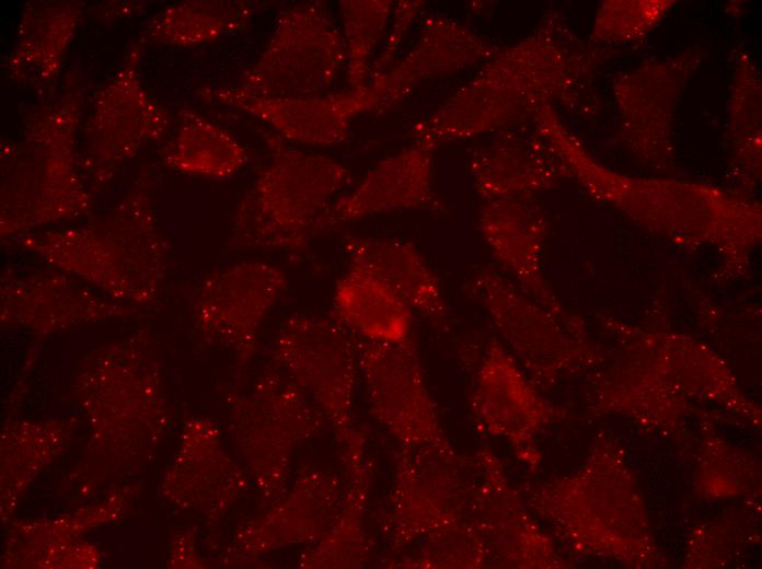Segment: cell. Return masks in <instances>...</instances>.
<instances>
[{"label": "cell", "instance_id": "obj_1", "mask_svg": "<svg viewBox=\"0 0 762 569\" xmlns=\"http://www.w3.org/2000/svg\"><path fill=\"white\" fill-rule=\"evenodd\" d=\"M150 179L143 169L109 211L85 224L44 228L8 240L113 300L153 302L166 277L169 245L158 225Z\"/></svg>", "mask_w": 762, "mask_h": 569}, {"label": "cell", "instance_id": "obj_2", "mask_svg": "<svg viewBox=\"0 0 762 569\" xmlns=\"http://www.w3.org/2000/svg\"><path fill=\"white\" fill-rule=\"evenodd\" d=\"M83 83L68 72L60 90L34 107L15 140L1 141L2 240L91 212L79 164Z\"/></svg>", "mask_w": 762, "mask_h": 569}, {"label": "cell", "instance_id": "obj_3", "mask_svg": "<svg viewBox=\"0 0 762 569\" xmlns=\"http://www.w3.org/2000/svg\"><path fill=\"white\" fill-rule=\"evenodd\" d=\"M263 137L270 162L242 197L229 245L298 255L332 227L333 199L350 173L337 160L288 146L276 132Z\"/></svg>", "mask_w": 762, "mask_h": 569}, {"label": "cell", "instance_id": "obj_4", "mask_svg": "<svg viewBox=\"0 0 762 569\" xmlns=\"http://www.w3.org/2000/svg\"><path fill=\"white\" fill-rule=\"evenodd\" d=\"M573 67L544 32L498 49L466 84L413 127L412 137L438 144L500 130L545 97L565 92Z\"/></svg>", "mask_w": 762, "mask_h": 569}, {"label": "cell", "instance_id": "obj_5", "mask_svg": "<svg viewBox=\"0 0 762 569\" xmlns=\"http://www.w3.org/2000/svg\"><path fill=\"white\" fill-rule=\"evenodd\" d=\"M453 448H400L382 516L389 546L401 551L424 544L429 555L474 532L469 521L473 483L463 478Z\"/></svg>", "mask_w": 762, "mask_h": 569}, {"label": "cell", "instance_id": "obj_6", "mask_svg": "<svg viewBox=\"0 0 762 569\" xmlns=\"http://www.w3.org/2000/svg\"><path fill=\"white\" fill-rule=\"evenodd\" d=\"M343 33L324 1L281 9L254 65L230 92L253 97L319 95L346 65Z\"/></svg>", "mask_w": 762, "mask_h": 569}, {"label": "cell", "instance_id": "obj_7", "mask_svg": "<svg viewBox=\"0 0 762 569\" xmlns=\"http://www.w3.org/2000/svg\"><path fill=\"white\" fill-rule=\"evenodd\" d=\"M272 361L321 409L340 450L363 437L353 420L359 374L357 336L333 315L286 317L274 341Z\"/></svg>", "mask_w": 762, "mask_h": 569}, {"label": "cell", "instance_id": "obj_8", "mask_svg": "<svg viewBox=\"0 0 762 569\" xmlns=\"http://www.w3.org/2000/svg\"><path fill=\"white\" fill-rule=\"evenodd\" d=\"M244 425V446L256 486L268 506L287 489L291 461L303 442L315 437L325 416L276 364L236 398Z\"/></svg>", "mask_w": 762, "mask_h": 569}, {"label": "cell", "instance_id": "obj_9", "mask_svg": "<svg viewBox=\"0 0 762 569\" xmlns=\"http://www.w3.org/2000/svg\"><path fill=\"white\" fill-rule=\"evenodd\" d=\"M142 45L138 39L129 47L114 77L95 95L82 127L79 164L94 187L111 181L169 127V114L142 83Z\"/></svg>", "mask_w": 762, "mask_h": 569}, {"label": "cell", "instance_id": "obj_10", "mask_svg": "<svg viewBox=\"0 0 762 569\" xmlns=\"http://www.w3.org/2000/svg\"><path fill=\"white\" fill-rule=\"evenodd\" d=\"M357 349L369 409L400 448H452L412 336L400 342L370 341L357 336Z\"/></svg>", "mask_w": 762, "mask_h": 569}, {"label": "cell", "instance_id": "obj_11", "mask_svg": "<svg viewBox=\"0 0 762 569\" xmlns=\"http://www.w3.org/2000/svg\"><path fill=\"white\" fill-rule=\"evenodd\" d=\"M287 286L285 272L275 265H230L198 286L192 300L194 320L206 338L230 346L244 364L254 356L262 325Z\"/></svg>", "mask_w": 762, "mask_h": 569}, {"label": "cell", "instance_id": "obj_12", "mask_svg": "<svg viewBox=\"0 0 762 569\" xmlns=\"http://www.w3.org/2000/svg\"><path fill=\"white\" fill-rule=\"evenodd\" d=\"M199 96L244 112L269 125L282 139L298 143L330 147L343 143L351 121L360 114L378 112L379 101L367 83L340 93L290 97H253L227 88L205 86Z\"/></svg>", "mask_w": 762, "mask_h": 569}, {"label": "cell", "instance_id": "obj_13", "mask_svg": "<svg viewBox=\"0 0 762 569\" xmlns=\"http://www.w3.org/2000/svg\"><path fill=\"white\" fill-rule=\"evenodd\" d=\"M0 302L2 322L41 330L137 312L55 268L19 271L7 267L0 279Z\"/></svg>", "mask_w": 762, "mask_h": 569}, {"label": "cell", "instance_id": "obj_14", "mask_svg": "<svg viewBox=\"0 0 762 569\" xmlns=\"http://www.w3.org/2000/svg\"><path fill=\"white\" fill-rule=\"evenodd\" d=\"M498 49L453 19L425 14L411 50L368 81L379 101L378 112L397 106L428 80L486 61Z\"/></svg>", "mask_w": 762, "mask_h": 569}, {"label": "cell", "instance_id": "obj_15", "mask_svg": "<svg viewBox=\"0 0 762 569\" xmlns=\"http://www.w3.org/2000/svg\"><path fill=\"white\" fill-rule=\"evenodd\" d=\"M344 487L334 474L320 468L300 473L242 536L244 550L264 555L278 549L315 544L334 520Z\"/></svg>", "mask_w": 762, "mask_h": 569}, {"label": "cell", "instance_id": "obj_16", "mask_svg": "<svg viewBox=\"0 0 762 569\" xmlns=\"http://www.w3.org/2000/svg\"><path fill=\"white\" fill-rule=\"evenodd\" d=\"M436 146L413 138L409 146L381 160L354 189L334 201L332 225L396 210L437 208L432 186Z\"/></svg>", "mask_w": 762, "mask_h": 569}, {"label": "cell", "instance_id": "obj_17", "mask_svg": "<svg viewBox=\"0 0 762 569\" xmlns=\"http://www.w3.org/2000/svg\"><path fill=\"white\" fill-rule=\"evenodd\" d=\"M77 0H38L23 5L14 47L5 60L18 83L49 97L83 15Z\"/></svg>", "mask_w": 762, "mask_h": 569}, {"label": "cell", "instance_id": "obj_18", "mask_svg": "<svg viewBox=\"0 0 762 569\" xmlns=\"http://www.w3.org/2000/svg\"><path fill=\"white\" fill-rule=\"evenodd\" d=\"M348 266L386 284L407 306L438 326L449 318L440 281L414 244L397 237L346 235Z\"/></svg>", "mask_w": 762, "mask_h": 569}, {"label": "cell", "instance_id": "obj_19", "mask_svg": "<svg viewBox=\"0 0 762 569\" xmlns=\"http://www.w3.org/2000/svg\"><path fill=\"white\" fill-rule=\"evenodd\" d=\"M470 408L475 425L490 437L515 443L540 418V404L516 364L494 339L476 370Z\"/></svg>", "mask_w": 762, "mask_h": 569}, {"label": "cell", "instance_id": "obj_20", "mask_svg": "<svg viewBox=\"0 0 762 569\" xmlns=\"http://www.w3.org/2000/svg\"><path fill=\"white\" fill-rule=\"evenodd\" d=\"M332 315L359 338L400 342L411 337L412 310L371 274L348 266L337 280Z\"/></svg>", "mask_w": 762, "mask_h": 569}, {"label": "cell", "instance_id": "obj_21", "mask_svg": "<svg viewBox=\"0 0 762 569\" xmlns=\"http://www.w3.org/2000/svg\"><path fill=\"white\" fill-rule=\"evenodd\" d=\"M343 465L347 483L339 509L323 536L300 556L301 568H359L368 562L365 512L371 478L369 461L366 456Z\"/></svg>", "mask_w": 762, "mask_h": 569}, {"label": "cell", "instance_id": "obj_22", "mask_svg": "<svg viewBox=\"0 0 762 569\" xmlns=\"http://www.w3.org/2000/svg\"><path fill=\"white\" fill-rule=\"evenodd\" d=\"M256 8L251 1H183L153 16L139 40L177 47L209 43L244 30Z\"/></svg>", "mask_w": 762, "mask_h": 569}, {"label": "cell", "instance_id": "obj_23", "mask_svg": "<svg viewBox=\"0 0 762 569\" xmlns=\"http://www.w3.org/2000/svg\"><path fill=\"white\" fill-rule=\"evenodd\" d=\"M478 230L493 257L546 298L538 272L542 227L526 206L516 198L487 200L478 213Z\"/></svg>", "mask_w": 762, "mask_h": 569}, {"label": "cell", "instance_id": "obj_24", "mask_svg": "<svg viewBox=\"0 0 762 569\" xmlns=\"http://www.w3.org/2000/svg\"><path fill=\"white\" fill-rule=\"evenodd\" d=\"M175 137L163 152L170 169L188 175L228 178L246 162V152L228 131L193 109L178 113Z\"/></svg>", "mask_w": 762, "mask_h": 569}, {"label": "cell", "instance_id": "obj_25", "mask_svg": "<svg viewBox=\"0 0 762 569\" xmlns=\"http://www.w3.org/2000/svg\"><path fill=\"white\" fill-rule=\"evenodd\" d=\"M513 135L499 133L475 148L470 159L473 185L486 201L534 189L550 179L544 161Z\"/></svg>", "mask_w": 762, "mask_h": 569}, {"label": "cell", "instance_id": "obj_26", "mask_svg": "<svg viewBox=\"0 0 762 569\" xmlns=\"http://www.w3.org/2000/svg\"><path fill=\"white\" fill-rule=\"evenodd\" d=\"M338 5L347 55V80L350 88H360L368 83L371 58L386 33L394 2L342 0Z\"/></svg>", "mask_w": 762, "mask_h": 569}, {"label": "cell", "instance_id": "obj_27", "mask_svg": "<svg viewBox=\"0 0 762 569\" xmlns=\"http://www.w3.org/2000/svg\"><path fill=\"white\" fill-rule=\"evenodd\" d=\"M425 5L424 1L403 0L394 2L391 16L392 24L381 53L371 65L369 80L383 73L392 66L400 46L417 16L424 11Z\"/></svg>", "mask_w": 762, "mask_h": 569}, {"label": "cell", "instance_id": "obj_28", "mask_svg": "<svg viewBox=\"0 0 762 569\" xmlns=\"http://www.w3.org/2000/svg\"><path fill=\"white\" fill-rule=\"evenodd\" d=\"M141 2H135V1H125V2H107V4H104L102 7H97L96 13H99V16H126L134 14L135 12L141 11L143 8V4H140Z\"/></svg>", "mask_w": 762, "mask_h": 569}]
</instances>
